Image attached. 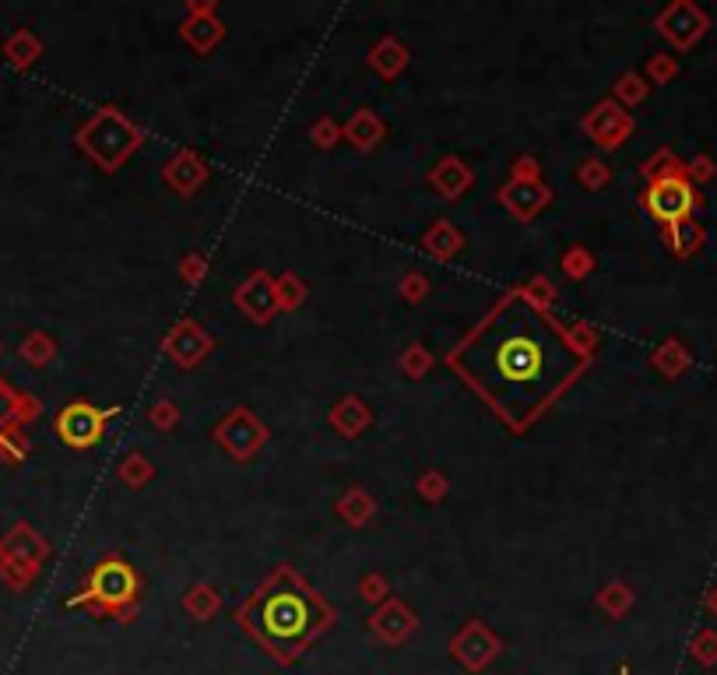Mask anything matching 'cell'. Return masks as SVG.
Listing matches in <instances>:
<instances>
[{"instance_id": "obj_1", "label": "cell", "mask_w": 717, "mask_h": 675, "mask_svg": "<svg viewBox=\"0 0 717 675\" xmlns=\"http://www.w3.org/2000/svg\"><path fill=\"white\" fill-rule=\"evenodd\" d=\"M552 335L531 317H514L503 331L493 335L489 345H478L482 366L489 380L482 388L489 398H535L552 377V352L559 356V345L552 349Z\"/></svg>"}, {"instance_id": "obj_2", "label": "cell", "mask_w": 717, "mask_h": 675, "mask_svg": "<svg viewBox=\"0 0 717 675\" xmlns=\"http://www.w3.org/2000/svg\"><path fill=\"white\" fill-rule=\"evenodd\" d=\"M243 626L275 654L278 662H293L296 654L327 626V612L299 588H267L243 612Z\"/></svg>"}, {"instance_id": "obj_3", "label": "cell", "mask_w": 717, "mask_h": 675, "mask_svg": "<svg viewBox=\"0 0 717 675\" xmlns=\"http://www.w3.org/2000/svg\"><path fill=\"white\" fill-rule=\"evenodd\" d=\"M134 594H138V577H134L130 567L120 563V559H109V563H103L99 570L92 573L88 591L82 594V602H85V598H92V602H99L103 609L124 615L127 605L134 602Z\"/></svg>"}, {"instance_id": "obj_4", "label": "cell", "mask_w": 717, "mask_h": 675, "mask_svg": "<svg viewBox=\"0 0 717 675\" xmlns=\"http://www.w3.org/2000/svg\"><path fill=\"white\" fill-rule=\"evenodd\" d=\"M496 654H499V644H496L493 636L482 630L478 623L464 626V630L454 636V658H457L464 668H472V672L486 668V665L496 658Z\"/></svg>"}, {"instance_id": "obj_5", "label": "cell", "mask_w": 717, "mask_h": 675, "mask_svg": "<svg viewBox=\"0 0 717 675\" xmlns=\"http://www.w3.org/2000/svg\"><path fill=\"white\" fill-rule=\"evenodd\" d=\"M651 211L662 222H679L686 219V211L693 208V190L683 180H662L651 187V198H647Z\"/></svg>"}, {"instance_id": "obj_6", "label": "cell", "mask_w": 717, "mask_h": 675, "mask_svg": "<svg viewBox=\"0 0 717 675\" xmlns=\"http://www.w3.org/2000/svg\"><path fill=\"white\" fill-rule=\"evenodd\" d=\"M103 430V422L99 415H95L92 409H85V404H74V409H67L61 415V433L67 443H74V447H85V443H92L95 436H99Z\"/></svg>"}, {"instance_id": "obj_7", "label": "cell", "mask_w": 717, "mask_h": 675, "mask_svg": "<svg viewBox=\"0 0 717 675\" xmlns=\"http://www.w3.org/2000/svg\"><path fill=\"white\" fill-rule=\"evenodd\" d=\"M412 626H415V620H412V615L404 612L401 605H391V609H387V612H380L377 620H373V630H377V633L383 636L387 644H401L404 636L412 633Z\"/></svg>"}, {"instance_id": "obj_8", "label": "cell", "mask_w": 717, "mask_h": 675, "mask_svg": "<svg viewBox=\"0 0 717 675\" xmlns=\"http://www.w3.org/2000/svg\"><path fill=\"white\" fill-rule=\"evenodd\" d=\"M619 675H630V672H626V668H623V672H619Z\"/></svg>"}]
</instances>
